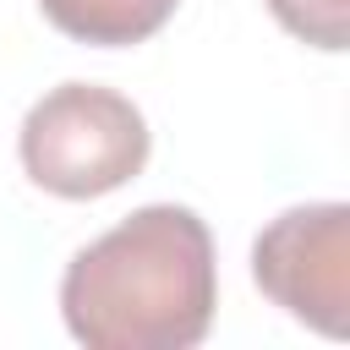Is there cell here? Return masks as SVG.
<instances>
[{
	"label": "cell",
	"instance_id": "6da1fadb",
	"mask_svg": "<svg viewBox=\"0 0 350 350\" xmlns=\"http://www.w3.org/2000/svg\"><path fill=\"white\" fill-rule=\"evenodd\" d=\"M213 235L180 202L126 213L60 279V317L88 350H186L213 328Z\"/></svg>",
	"mask_w": 350,
	"mask_h": 350
},
{
	"label": "cell",
	"instance_id": "7a4b0ae2",
	"mask_svg": "<svg viewBox=\"0 0 350 350\" xmlns=\"http://www.w3.org/2000/svg\"><path fill=\"white\" fill-rule=\"evenodd\" d=\"M153 131L142 109L98 82H60L49 88L16 131V153L33 186L66 202H93L142 175Z\"/></svg>",
	"mask_w": 350,
	"mask_h": 350
},
{
	"label": "cell",
	"instance_id": "3957f363",
	"mask_svg": "<svg viewBox=\"0 0 350 350\" xmlns=\"http://www.w3.org/2000/svg\"><path fill=\"white\" fill-rule=\"evenodd\" d=\"M252 279L295 323L328 339H345L350 328V208L345 202L284 208L252 241Z\"/></svg>",
	"mask_w": 350,
	"mask_h": 350
},
{
	"label": "cell",
	"instance_id": "277c9868",
	"mask_svg": "<svg viewBox=\"0 0 350 350\" xmlns=\"http://www.w3.org/2000/svg\"><path fill=\"white\" fill-rule=\"evenodd\" d=\"M38 11L77 44L126 49L153 38L175 16V0H38Z\"/></svg>",
	"mask_w": 350,
	"mask_h": 350
},
{
	"label": "cell",
	"instance_id": "5b68a950",
	"mask_svg": "<svg viewBox=\"0 0 350 350\" xmlns=\"http://www.w3.org/2000/svg\"><path fill=\"white\" fill-rule=\"evenodd\" d=\"M268 11L290 38L312 44V49L339 55L350 44V0H268Z\"/></svg>",
	"mask_w": 350,
	"mask_h": 350
}]
</instances>
